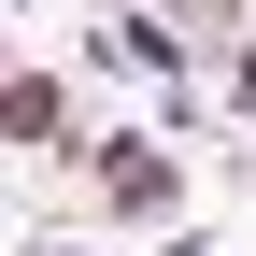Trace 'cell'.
<instances>
[{
  "instance_id": "6da1fadb",
  "label": "cell",
  "mask_w": 256,
  "mask_h": 256,
  "mask_svg": "<svg viewBox=\"0 0 256 256\" xmlns=\"http://www.w3.org/2000/svg\"><path fill=\"white\" fill-rule=\"evenodd\" d=\"M86 200L114 214V228H185V156H171V128H86Z\"/></svg>"
},
{
  "instance_id": "7a4b0ae2",
  "label": "cell",
  "mask_w": 256,
  "mask_h": 256,
  "mask_svg": "<svg viewBox=\"0 0 256 256\" xmlns=\"http://www.w3.org/2000/svg\"><path fill=\"white\" fill-rule=\"evenodd\" d=\"M0 142H14V156H86V128H72V86H57V57H14V72H0Z\"/></svg>"
},
{
  "instance_id": "3957f363",
  "label": "cell",
  "mask_w": 256,
  "mask_h": 256,
  "mask_svg": "<svg viewBox=\"0 0 256 256\" xmlns=\"http://www.w3.org/2000/svg\"><path fill=\"white\" fill-rule=\"evenodd\" d=\"M200 114H214V142H242V128H256V28H242V43H214V86H200Z\"/></svg>"
},
{
  "instance_id": "277c9868",
  "label": "cell",
  "mask_w": 256,
  "mask_h": 256,
  "mask_svg": "<svg viewBox=\"0 0 256 256\" xmlns=\"http://www.w3.org/2000/svg\"><path fill=\"white\" fill-rule=\"evenodd\" d=\"M28 256H114V242H28Z\"/></svg>"
}]
</instances>
